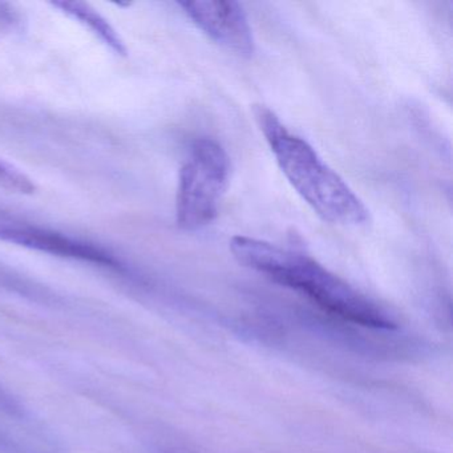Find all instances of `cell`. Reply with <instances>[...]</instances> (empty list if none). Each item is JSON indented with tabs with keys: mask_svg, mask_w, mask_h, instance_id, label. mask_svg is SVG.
<instances>
[{
	"mask_svg": "<svg viewBox=\"0 0 453 453\" xmlns=\"http://www.w3.org/2000/svg\"><path fill=\"white\" fill-rule=\"evenodd\" d=\"M179 6L211 41L241 57L254 54V38L248 15L237 2L198 0Z\"/></svg>",
	"mask_w": 453,
	"mask_h": 453,
	"instance_id": "obj_4",
	"label": "cell"
},
{
	"mask_svg": "<svg viewBox=\"0 0 453 453\" xmlns=\"http://www.w3.org/2000/svg\"><path fill=\"white\" fill-rule=\"evenodd\" d=\"M254 115L283 176L323 221L343 226L370 221V211L362 200L306 140L288 131L264 105L257 107Z\"/></svg>",
	"mask_w": 453,
	"mask_h": 453,
	"instance_id": "obj_2",
	"label": "cell"
},
{
	"mask_svg": "<svg viewBox=\"0 0 453 453\" xmlns=\"http://www.w3.org/2000/svg\"><path fill=\"white\" fill-rule=\"evenodd\" d=\"M230 160L211 139H198L180 171L176 221L180 229L195 232L214 221L229 182Z\"/></svg>",
	"mask_w": 453,
	"mask_h": 453,
	"instance_id": "obj_3",
	"label": "cell"
},
{
	"mask_svg": "<svg viewBox=\"0 0 453 453\" xmlns=\"http://www.w3.org/2000/svg\"><path fill=\"white\" fill-rule=\"evenodd\" d=\"M52 6L60 10L63 14L73 19L78 20L81 25L88 27L108 49L112 50L119 57H127L128 55V47L126 42L121 38L120 34L116 28L94 9L91 4L84 2H68V0H58Z\"/></svg>",
	"mask_w": 453,
	"mask_h": 453,
	"instance_id": "obj_6",
	"label": "cell"
},
{
	"mask_svg": "<svg viewBox=\"0 0 453 453\" xmlns=\"http://www.w3.org/2000/svg\"><path fill=\"white\" fill-rule=\"evenodd\" d=\"M230 250L243 266L303 294L320 309L346 322L381 330L396 327L391 315L380 304L355 290L309 256L242 235L233 238Z\"/></svg>",
	"mask_w": 453,
	"mask_h": 453,
	"instance_id": "obj_1",
	"label": "cell"
},
{
	"mask_svg": "<svg viewBox=\"0 0 453 453\" xmlns=\"http://www.w3.org/2000/svg\"><path fill=\"white\" fill-rule=\"evenodd\" d=\"M0 242L103 266L118 267L120 265L112 253L95 243L30 225L0 221Z\"/></svg>",
	"mask_w": 453,
	"mask_h": 453,
	"instance_id": "obj_5",
	"label": "cell"
}]
</instances>
